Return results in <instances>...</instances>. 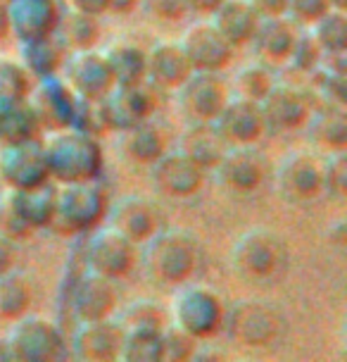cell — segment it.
I'll return each instance as SVG.
<instances>
[{
  "label": "cell",
  "instance_id": "obj_50",
  "mask_svg": "<svg viewBox=\"0 0 347 362\" xmlns=\"http://www.w3.org/2000/svg\"><path fill=\"white\" fill-rule=\"evenodd\" d=\"M185 3V10H195V12H202V15H212L224 0H183Z\"/></svg>",
  "mask_w": 347,
  "mask_h": 362
},
{
  "label": "cell",
  "instance_id": "obj_27",
  "mask_svg": "<svg viewBox=\"0 0 347 362\" xmlns=\"http://www.w3.org/2000/svg\"><path fill=\"white\" fill-rule=\"evenodd\" d=\"M119 234H124L128 241H147L155 234V212L150 205L140 198H124L114 205L112 224Z\"/></svg>",
  "mask_w": 347,
  "mask_h": 362
},
{
  "label": "cell",
  "instance_id": "obj_28",
  "mask_svg": "<svg viewBox=\"0 0 347 362\" xmlns=\"http://www.w3.org/2000/svg\"><path fill=\"white\" fill-rule=\"evenodd\" d=\"M221 134L212 122H193V127L181 136V148L185 158H190L197 167H214L224 155Z\"/></svg>",
  "mask_w": 347,
  "mask_h": 362
},
{
  "label": "cell",
  "instance_id": "obj_7",
  "mask_svg": "<svg viewBox=\"0 0 347 362\" xmlns=\"http://www.w3.org/2000/svg\"><path fill=\"white\" fill-rule=\"evenodd\" d=\"M178 105L193 122H214L226 105L229 93L214 72L190 69V74L176 86Z\"/></svg>",
  "mask_w": 347,
  "mask_h": 362
},
{
  "label": "cell",
  "instance_id": "obj_33",
  "mask_svg": "<svg viewBox=\"0 0 347 362\" xmlns=\"http://www.w3.org/2000/svg\"><path fill=\"white\" fill-rule=\"evenodd\" d=\"M105 60L110 64L114 86H128L145 79V53L138 50L136 45L117 43L105 50Z\"/></svg>",
  "mask_w": 347,
  "mask_h": 362
},
{
  "label": "cell",
  "instance_id": "obj_42",
  "mask_svg": "<svg viewBox=\"0 0 347 362\" xmlns=\"http://www.w3.org/2000/svg\"><path fill=\"white\" fill-rule=\"evenodd\" d=\"M321 177L324 184L336 193V196H345L347 193V158L343 151H338L329 160V165L321 167Z\"/></svg>",
  "mask_w": 347,
  "mask_h": 362
},
{
  "label": "cell",
  "instance_id": "obj_26",
  "mask_svg": "<svg viewBox=\"0 0 347 362\" xmlns=\"http://www.w3.org/2000/svg\"><path fill=\"white\" fill-rule=\"evenodd\" d=\"M214 167L219 179L233 191H252L262 181L260 158L255 153L245 151V148H236L231 153H224Z\"/></svg>",
  "mask_w": 347,
  "mask_h": 362
},
{
  "label": "cell",
  "instance_id": "obj_14",
  "mask_svg": "<svg viewBox=\"0 0 347 362\" xmlns=\"http://www.w3.org/2000/svg\"><path fill=\"white\" fill-rule=\"evenodd\" d=\"M105 103L107 122L112 127L128 129L138 122H145L155 110V98L143 81L128 83V86H112L110 93L102 98Z\"/></svg>",
  "mask_w": 347,
  "mask_h": 362
},
{
  "label": "cell",
  "instance_id": "obj_52",
  "mask_svg": "<svg viewBox=\"0 0 347 362\" xmlns=\"http://www.w3.org/2000/svg\"><path fill=\"white\" fill-rule=\"evenodd\" d=\"M10 31V24H8V10H5V5L0 3V38Z\"/></svg>",
  "mask_w": 347,
  "mask_h": 362
},
{
  "label": "cell",
  "instance_id": "obj_25",
  "mask_svg": "<svg viewBox=\"0 0 347 362\" xmlns=\"http://www.w3.org/2000/svg\"><path fill=\"white\" fill-rule=\"evenodd\" d=\"M145 74H150V79L159 86L176 88L190 74V64L185 60L181 45L162 41L150 53H145Z\"/></svg>",
  "mask_w": 347,
  "mask_h": 362
},
{
  "label": "cell",
  "instance_id": "obj_45",
  "mask_svg": "<svg viewBox=\"0 0 347 362\" xmlns=\"http://www.w3.org/2000/svg\"><path fill=\"white\" fill-rule=\"evenodd\" d=\"M329 0H286V12L302 24H312L329 10Z\"/></svg>",
  "mask_w": 347,
  "mask_h": 362
},
{
  "label": "cell",
  "instance_id": "obj_53",
  "mask_svg": "<svg viewBox=\"0 0 347 362\" xmlns=\"http://www.w3.org/2000/svg\"><path fill=\"white\" fill-rule=\"evenodd\" d=\"M329 5H331V8H336V10H345L347 0H329Z\"/></svg>",
  "mask_w": 347,
  "mask_h": 362
},
{
  "label": "cell",
  "instance_id": "obj_15",
  "mask_svg": "<svg viewBox=\"0 0 347 362\" xmlns=\"http://www.w3.org/2000/svg\"><path fill=\"white\" fill-rule=\"evenodd\" d=\"M281 245L279 238L269 231L255 229L243 234L233 245V262L250 276H269L279 267Z\"/></svg>",
  "mask_w": 347,
  "mask_h": 362
},
{
  "label": "cell",
  "instance_id": "obj_4",
  "mask_svg": "<svg viewBox=\"0 0 347 362\" xmlns=\"http://www.w3.org/2000/svg\"><path fill=\"white\" fill-rule=\"evenodd\" d=\"M62 351V336L50 320L36 315H22L10 322L5 336V353L19 362H48Z\"/></svg>",
  "mask_w": 347,
  "mask_h": 362
},
{
  "label": "cell",
  "instance_id": "obj_47",
  "mask_svg": "<svg viewBox=\"0 0 347 362\" xmlns=\"http://www.w3.org/2000/svg\"><path fill=\"white\" fill-rule=\"evenodd\" d=\"M260 17H272V15H284L286 12V0H248Z\"/></svg>",
  "mask_w": 347,
  "mask_h": 362
},
{
  "label": "cell",
  "instance_id": "obj_10",
  "mask_svg": "<svg viewBox=\"0 0 347 362\" xmlns=\"http://www.w3.org/2000/svg\"><path fill=\"white\" fill-rule=\"evenodd\" d=\"M86 257L91 272L107 276V279H117V276L128 274L136 255H133V243L124 234H119L114 226H107V229L93 234V238L88 241Z\"/></svg>",
  "mask_w": 347,
  "mask_h": 362
},
{
  "label": "cell",
  "instance_id": "obj_2",
  "mask_svg": "<svg viewBox=\"0 0 347 362\" xmlns=\"http://www.w3.org/2000/svg\"><path fill=\"white\" fill-rule=\"evenodd\" d=\"M107 212V193L93 179L62 181L55 189V210L50 226L62 234H79L93 229Z\"/></svg>",
  "mask_w": 347,
  "mask_h": 362
},
{
  "label": "cell",
  "instance_id": "obj_6",
  "mask_svg": "<svg viewBox=\"0 0 347 362\" xmlns=\"http://www.w3.org/2000/svg\"><path fill=\"white\" fill-rule=\"evenodd\" d=\"M62 79L79 98L100 100L114 86L112 69L105 55L93 48H76L62 64Z\"/></svg>",
  "mask_w": 347,
  "mask_h": 362
},
{
  "label": "cell",
  "instance_id": "obj_13",
  "mask_svg": "<svg viewBox=\"0 0 347 362\" xmlns=\"http://www.w3.org/2000/svg\"><path fill=\"white\" fill-rule=\"evenodd\" d=\"M224 320L229 322L231 336L245 346H264L279 334V315L262 303H241L231 315L224 313Z\"/></svg>",
  "mask_w": 347,
  "mask_h": 362
},
{
  "label": "cell",
  "instance_id": "obj_41",
  "mask_svg": "<svg viewBox=\"0 0 347 362\" xmlns=\"http://www.w3.org/2000/svg\"><path fill=\"white\" fill-rule=\"evenodd\" d=\"M195 346V339L190 334L174 327L171 332H162V360H188Z\"/></svg>",
  "mask_w": 347,
  "mask_h": 362
},
{
  "label": "cell",
  "instance_id": "obj_18",
  "mask_svg": "<svg viewBox=\"0 0 347 362\" xmlns=\"http://www.w3.org/2000/svg\"><path fill=\"white\" fill-rule=\"evenodd\" d=\"M155 170H152V181L159 191L169 193V196L185 198L193 196L202 186V167H197L190 158L183 153H169L159 155L155 160Z\"/></svg>",
  "mask_w": 347,
  "mask_h": 362
},
{
  "label": "cell",
  "instance_id": "obj_16",
  "mask_svg": "<svg viewBox=\"0 0 347 362\" xmlns=\"http://www.w3.org/2000/svg\"><path fill=\"white\" fill-rule=\"evenodd\" d=\"M264 124L286 132V129H298L310 117V105L307 98L298 88L284 86V83H272V88L260 100Z\"/></svg>",
  "mask_w": 347,
  "mask_h": 362
},
{
  "label": "cell",
  "instance_id": "obj_5",
  "mask_svg": "<svg viewBox=\"0 0 347 362\" xmlns=\"http://www.w3.org/2000/svg\"><path fill=\"white\" fill-rule=\"evenodd\" d=\"M174 327L193 339H207L224 325V305L214 291L205 286H183L171 300Z\"/></svg>",
  "mask_w": 347,
  "mask_h": 362
},
{
  "label": "cell",
  "instance_id": "obj_31",
  "mask_svg": "<svg viewBox=\"0 0 347 362\" xmlns=\"http://www.w3.org/2000/svg\"><path fill=\"white\" fill-rule=\"evenodd\" d=\"M19 57H22V67L27 69V72L38 74V76H48L60 69L62 48L53 36L22 38Z\"/></svg>",
  "mask_w": 347,
  "mask_h": 362
},
{
  "label": "cell",
  "instance_id": "obj_24",
  "mask_svg": "<svg viewBox=\"0 0 347 362\" xmlns=\"http://www.w3.org/2000/svg\"><path fill=\"white\" fill-rule=\"evenodd\" d=\"M260 15L250 8L248 0H224V3L212 12V27L224 36L229 45L248 43L255 34Z\"/></svg>",
  "mask_w": 347,
  "mask_h": 362
},
{
  "label": "cell",
  "instance_id": "obj_23",
  "mask_svg": "<svg viewBox=\"0 0 347 362\" xmlns=\"http://www.w3.org/2000/svg\"><path fill=\"white\" fill-rule=\"evenodd\" d=\"M3 196L31 231L38 226H50L55 210V189H48L46 184L36 189H5Z\"/></svg>",
  "mask_w": 347,
  "mask_h": 362
},
{
  "label": "cell",
  "instance_id": "obj_21",
  "mask_svg": "<svg viewBox=\"0 0 347 362\" xmlns=\"http://www.w3.org/2000/svg\"><path fill=\"white\" fill-rule=\"evenodd\" d=\"M114 308V291L107 276L91 274L81 276L72 293V313L79 322L107 320Z\"/></svg>",
  "mask_w": 347,
  "mask_h": 362
},
{
  "label": "cell",
  "instance_id": "obj_48",
  "mask_svg": "<svg viewBox=\"0 0 347 362\" xmlns=\"http://www.w3.org/2000/svg\"><path fill=\"white\" fill-rule=\"evenodd\" d=\"M69 5H72V10L86 12V15H93V17L110 10V0H69Z\"/></svg>",
  "mask_w": 347,
  "mask_h": 362
},
{
  "label": "cell",
  "instance_id": "obj_38",
  "mask_svg": "<svg viewBox=\"0 0 347 362\" xmlns=\"http://www.w3.org/2000/svg\"><path fill=\"white\" fill-rule=\"evenodd\" d=\"M29 88V72L22 67V62L0 55V103L24 98Z\"/></svg>",
  "mask_w": 347,
  "mask_h": 362
},
{
  "label": "cell",
  "instance_id": "obj_22",
  "mask_svg": "<svg viewBox=\"0 0 347 362\" xmlns=\"http://www.w3.org/2000/svg\"><path fill=\"white\" fill-rule=\"evenodd\" d=\"M250 41L255 43L257 53L269 62H286L291 57L298 34H295L293 24L284 15L260 17L257 19L255 34Z\"/></svg>",
  "mask_w": 347,
  "mask_h": 362
},
{
  "label": "cell",
  "instance_id": "obj_29",
  "mask_svg": "<svg viewBox=\"0 0 347 362\" xmlns=\"http://www.w3.org/2000/svg\"><path fill=\"white\" fill-rule=\"evenodd\" d=\"M38 132H41V122L29 100L17 98L0 103V141L3 144L36 139Z\"/></svg>",
  "mask_w": 347,
  "mask_h": 362
},
{
  "label": "cell",
  "instance_id": "obj_36",
  "mask_svg": "<svg viewBox=\"0 0 347 362\" xmlns=\"http://www.w3.org/2000/svg\"><path fill=\"white\" fill-rule=\"evenodd\" d=\"M31 305V286L24 276L5 272L0 274V322H15L27 315Z\"/></svg>",
  "mask_w": 347,
  "mask_h": 362
},
{
  "label": "cell",
  "instance_id": "obj_32",
  "mask_svg": "<svg viewBox=\"0 0 347 362\" xmlns=\"http://www.w3.org/2000/svg\"><path fill=\"white\" fill-rule=\"evenodd\" d=\"M310 136L326 151H343L347 144V117L340 105L319 110L310 119Z\"/></svg>",
  "mask_w": 347,
  "mask_h": 362
},
{
  "label": "cell",
  "instance_id": "obj_12",
  "mask_svg": "<svg viewBox=\"0 0 347 362\" xmlns=\"http://www.w3.org/2000/svg\"><path fill=\"white\" fill-rule=\"evenodd\" d=\"M217 132L221 134L224 141L238 146L255 144L264 132V117H262L260 103L236 95L233 100H226L221 112L217 115Z\"/></svg>",
  "mask_w": 347,
  "mask_h": 362
},
{
  "label": "cell",
  "instance_id": "obj_19",
  "mask_svg": "<svg viewBox=\"0 0 347 362\" xmlns=\"http://www.w3.org/2000/svg\"><path fill=\"white\" fill-rule=\"evenodd\" d=\"M321 165L307 153H293L279 167V189L286 198L310 200L321 191Z\"/></svg>",
  "mask_w": 347,
  "mask_h": 362
},
{
  "label": "cell",
  "instance_id": "obj_39",
  "mask_svg": "<svg viewBox=\"0 0 347 362\" xmlns=\"http://www.w3.org/2000/svg\"><path fill=\"white\" fill-rule=\"evenodd\" d=\"M272 83H274L272 74H269L264 67H260V64H245L236 76L238 95L257 100V103L264 98V93L272 88Z\"/></svg>",
  "mask_w": 347,
  "mask_h": 362
},
{
  "label": "cell",
  "instance_id": "obj_3",
  "mask_svg": "<svg viewBox=\"0 0 347 362\" xmlns=\"http://www.w3.org/2000/svg\"><path fill=\"white\" fill-rule=\"evenodd\" d=\"M195 243L183 231H164L147 238L145 267L164 284H181L193 274L197 260Z\"/></svg>",
  "mask_w": 347,
  "mask_h": 362
},
{
  "label": "cell",
  "instance_id": "obj_40",
  "mask_svg": "<svg viewBox=\"0 0 347 362\" xmlns=\"http://www.w3.org/2000/svg\"><path fill=\"white\" fill-rule=\"evenodd\" d=\"M128 327H162V310L152 303H131L119 320V329Z\"/></svg>",
  "mask_w": 347,
  "mask_h": 362
},
{
  "label": "cell",
  "instance_id": "obj_1",
  "mask_svg": "<svg viewBox=\"0 0 347 362\" xmlns=\"http://www.w3.org/2000/svg\"><path fill=\"white\" fill-rule=\"evenodd\" d=\"M48 174L57 181L95 179L102 167V151L95 136L74 127L55 129L41 144Z\"/></svg>",
  "mask_w": 347,
  "mask_h": 362
},
{
  "label": "cell",
  "instance_id": "obj_49",
  "mask_svg": "<svg viewBox=\"0 0 347 362\" xmlns=\"http://www.w3.org/2000/svg\"><path fill=\"white\" fill-rule=\"evenodd\" d=\"M12 262H15V250H12V241L5 236H0V274L12 269Z\"/></svg>",
  "mask_w": 347,
  "mask_h": 362
},
{
  "label": "cell",
  "instance_id": "obj_11",
  "mask_svg": "<svg viewBox=\"0 0 347 362\" xmlns=\"http://www.w3.org/2000/svg\"><path fill=\"white\" fill-rule=\"evenodd\" d=\"M76 100H79V95L67 86V81L57 79L53 74L41 76V83L34 88L29 98L41 127L50 129L72 127Z\"/></svg>",
  "mask_w": 347,
  "mask_h": 362
},
{
  "label": "cell",
  "instance_id": "obj_9",
  "mask_svg": "<svg viewBox=\"0 0 347 362\" xmlns=\"http://www.w3.org/2000/svg\"><path fill=\"white\" fill-rule=\"evenodd\" d=\"M178 45H181L190 69H205V72H219L233 55V45L224 41V36L209 22H197L188 27Z\"/></svg>",
  "mask_w": 347,
  "mask_h": 362
},
{
  "label": "cell",
  "instance_id": "obj_34",
  "mask_svg": "<svg viewBox=\"0 0 347 362\" xmlns=\"http://www.w3.org/2000/svg\"><path fill=\"white\" fill-rule=\"evenodd\" d=\"M310 36L314 38V43L319 45L324 53L338 55L345 53L347 48V17L345 10L329 8L321 15L317 22L310 24Z\"/></svg>",
  "mask_w": 347,
  "mask_h": 362
},
{
  "label": "cell",
  "instance_id": "obj_51",
  "mask_svg": "<svg viewBox=\"0 0 347 362\" xmlns=\"http://www.w3.org/2000/svg\"><path fill=\"white\" fill-rule=\"evenodd\" d=\"M138 0H110V8L114 12H131L133 8H136Z\"/></svg>",
  "mask_w": 347,
  "mask_h": 362
},
{
  "label": "cell",
  "instance_id": "obj_43",
  "mask_svg": "<svg viewBox=\"0 0 347 362\" xmlns=\"http://www.w3.org/2000/svg\"><path fill=\"white\" fill-rule=\"evenodd\" d=\"M319 57H321V48L317 43H314V38L307 34V36H298V41H295V48L291 53V60L298 69H305V72H310V69H317L319 67Z\"/></svg>",
  "mask_w": 347,
  "mask_h": 362
},
{
  "label": "cell",
  "instance_id": "obj_17",
  "mask_svg": "<svg viewBox=\"0 0 347 362\" xmlns=\"http://www.w3.org/2000/svg\"><path fill=\"white\" fill-rule=\"evenodd\" d=\"M8 24L19 38L53 36L60 10L55 0H8Z\"/></svg>",
  "mask_w": 347,
  "mask_h": 362
},
{
  "label": "cell",
  "instance_id": "obj_20",
  "mask_svg": "<svg viewBox=\"0 0 347 362\" xmlns=\"http://www.w3.org/2000/svg\"><path fill=\"white\" fill-rule=\"evenodd\" d=\"M121 329L107 320L81 322L74 334V353L79 360L88 362H107L119 355Z\"/></svg>",
  "mask_w": 347,
  "mask_h": 362
},
{
  "label": "cell",
  "instance_id": "obj_30",
  "mask_svg": "<svg viewBox=\"0 0 347 362\" xmlns=\"http://www.w3.org/2000/svg\"><path fill=\"white\" fill-rule=\"evenodd\" d=\"M119 360L157 362L162 360V327H128L121 329Z\"/></svg>",
  "mask_w": 347,
  "mask_h": 362
},
{
  "label": "cell",
  "instance_id": "obj_46",
  "mask_svg": "<svg viewBox=\"0 0 347 362\" xmlns=\"http://www.w3.org/2000/svg\"><path fill=\"white\" fill-rule=\"evenodd\" d=\"M138 3L143 5V10L150 17L164 19V22L178 19L185 12V3H183V0H138Z\"/></svg>",
  "mask_w": 347,
  "mask_h": 362
},
{
  "label": "cell",
  "instance_id": "obj_35",
  "mask_svg": "<svg viewBox=\"0 0 347 362\" xmlns=\"http://www.w3.org/2000/svg\"><path fill=\"white\" fill-rule=\"evenodd\" d=\"M124 153L136 163L152 165L159 155H164V139L159 129L145 122L124 129Z\"/></svg>",
  "mask_w": 347,
  "mask_h": 362
},
{
  "label": "cell",
  "instance_id": "obj_37",
  "mask_svg": "<svg viewBox=\"0 0 347 362\" xmlns=\"http://www.w3.org/2000/svg\"><path fill=\"white\" fill-rule=\"evenodd\" d=\"M60 29L62 43L72 45V48H93L95 38H98V22L93 15L79 10H69L67 15H60L55 31Z\"/></svg>",
  "mask_w": 347,
  "mask_h": 362
},
{
  "label": "cell",
  "instance_id": "obj_8",
  "mask_svg": "<svg viewBox=\"0 0 347 362\" xmlns=\"http://www.w3.org/2000/svg\"><path fill=\"white\" fill-rule=\"evenodd\" d=\"M48 165L36 139L5 144L0 151V179L8 189H36L48 181Z\"/></svg>",
  "mask_w": 347,
  "mask_h": 362
},
{
  "label": "cell",
  "instance_id": "obj_44",
  "mask_svg": "<svg viewBox=\"0 0 347 362\" xmlns=\"http://www.w3.org/2000/svg\"><path fill=\"white\" fill-rule=\"evenodd\" d=\"M31 234V229L22 222L15 210L10 208V203L5 200V196H0V236L17 241V238H27Z\"/></svg>",
  "mask_w": 347,
  "mask_h": 362
}]
</instances>
